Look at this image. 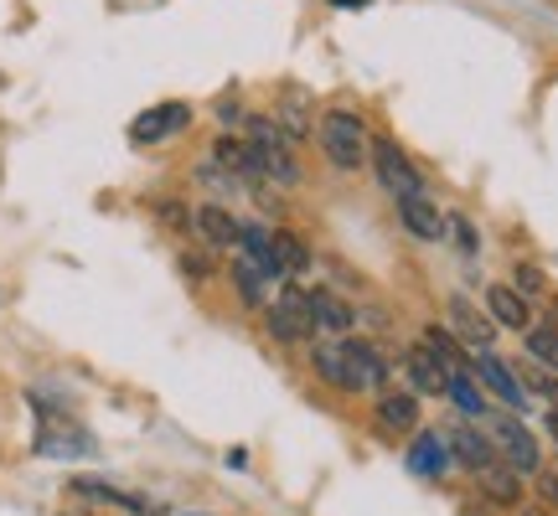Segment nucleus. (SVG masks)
I'll use <instances>...</instances> for the list:
<instances>
[{"label":"nucleus","mask_w":558,"mask_h":516,"mask_svg":"<svg viewBox=\"0 0 558 516\" xmlns=\"http://www.w3.org/2000/svg\"><path fill=\"white\" fill-rule=\"evenodd\" d=\"M269 336L275 341H311L316 336V316H311V295L300 290V284H279L275 299H269Z\"/></svg>","instance_id":"obj_3"},{"label":"nucleus","mask_w":558,"mask_h":516,"mask_svg":"<svg viewBox=\"0 0 558 516\" xmlns=\"http://www.w3.org/2000/svg\"><path fill=\"white\" fill-rule=\"evenodd\" d=\"M418 346H424V352H435V357L445 361L450 372H460V367H471V361H465V352H460V346H456V336H450V331H439V325H429Z\"/></svg>","instance_id":"obj_22"},{"label":"nucleus","mask_w":558,"mask_h":516,"mask_svg":"<svg viewBox=\"0 0 558 516\" xmlns=\"http://www.w3.org/2000/svg\"><path fill=\"white\" fill-rule=\"evenodd\" d=\"M233 284H239V295L248 299V305H269V299H275V290H279V279L269 274L264 263H254L248 254L233 258Z\"/></svg>","instance_id":"obj_10"},{"label":"nucleus","mask_w":558,"mask_h":516,"mask_svg":"<svg viewBox=\"0 0 558 516\" xmlns=\"http://www.w3.org/2000/svg\"><path fill=\"white\" fill-rule=\"evenodd\" d=\"M512 290H518V295H538L543 274H538V269H518V284H512Z\"/></svg>","instance_id":"obj_25"},{"label":"nucleus","mask_w":558,"mask_h":516,"mask_svg":"<svg viewBox=\"0 0 558 516\" xmlns=\"http://www.w3.org/2000/svg\"><path fill=\"white\" fill-rule=\"evenodd\" d=\"M445 397L456 403L460 414L486 418V393L476 388V378H471V367H460V372H450V388H445Z\"/></svg>","instance_id":"obj_20"},{"label":"nucleus","mask_w":558,"mask_h":516,"mask_svg":"<svg viewBox=\"0 0 558 516\" xmlns=\"http://www.w3.org/2000/svg\"><path fill=\"white\" fill-rule=\"evenodd\" d=\"M378 423L393 434H409L418 423V397L414 393H383L378 397Z\"/></svg>","instance_id":"obj_17"},{"label":"nucleus","mask_w":558,"mask_h":516,"mask_svg":"<svg viewBox=\"0 0 558 516\" xmlns=\"http://www.w3.org/2000/svg\"><path fill=\"white\" fill-rule=\"evenodd\" d=\"M538 491L548 506H558V476H548V470H538Z\"/></svg>","instance_id":"obj_26"},{"label":"nucleus","mask_w":558,"mask_h":516,"mask_svg":"<svg viewBox=\"0 0 558 516\" xmlns=\"http://www.w3.org/2000/svg\"><path fill=\"white\" fill-rule=\"evenodd\" d=\"M94 444H88V434L83 429H52V423H41V434H37V455H88Z\"/></svg>","instance_id":"obj_18"},{"label":"nucleus","mask_w":558,"mask_h":516,"mask_svg":"<svg viewBox=\"0 0 558 516\" xmlns=\"http://www.w3.org/2000/svg\"><path fill=\"white\" fill-rule=\"evenodd\" d=\"M450 439H439V434H418L414 444H409V470L414 476H445L450 470Z\"/></svg>","instance_id":"obj_13"},{"label":"nucleus","mask_w":558,"mask_h":516,"mask_svg":"<svg viewBox=\"0 0 558 516\" xmlns=\"http://www.w3.org/2000/svg\"><path fill=\"white\" fill-rule=\"evenodd\" d=\"M192 222H197V233L213 243V248H239L243 222L233 218L228 207H213V201H207V207H197V212H192Z\"/></svg>","instance_id":"obj_11"},{"label":"nucleus","mask_w":558,"mask_h":516,"mask_svg":"<svg viewBox=\"0 0 558 516\" xmlns=\"http://www.w3.org/2000/svg\"><path fill=\"white\" fill-rule=\"evenodd\" d=\"M269 269L275 279H295L311 269V248L295 238V233H284V228H269Z\"/></svg>","instance_id":"obj_9"},{"label":"nucleus","mask_w":558,"mask_h":516,"mask_svg":"<svg viewBox=\"0 0 558 516\" xmlns=\"http://www.w3.org/2000/svg\"><path fill=\"white\" fill-rule=\"evenodd\" d=\"M450 325H456V336H465L471 346H492V336H497V320L481 316L471 299H450Z\"/></svg>","instance_id":"obj_14"},{"label":"nucleus","mask_w":558,"mask_h":516,"mask_svg":"<svg viewBox=\"0 0 558 516\" xmlns=\"http://www.w3.org/2000/svg\"><path fill=\"white\" fill-rule=\"evenodd\" d=\"M316 372L341 393H378L388 382V361L367 341H341V346H316Z\"/></svg>","instance_id":"obj_1"},{"label":"nucleus","mask_w":558,"mask_h":516,"mask_svg":"<svg viewBox=\"0 0 558 516\" xmlns=\"http://www.w3.org/2000/svg\"><path fill=\"white\" fill-rule=\"evenodd\" d=\"M192 124V109L186 103H156V109H145L135 124H130V139L135 145H160V139L181 135Z\"/></svg>","instance_id":"obj_6"},{"label":"nucleus","mask_w":558,"mask_h":516,"mask_svg":"<svg viewBox=\"0 0 558 516\" xmlns=\"http://www.w3.org/2000/svg\"><path fill=\"white\" fill-rule=\"evenodd\" d=\"M548 429H554V439H558V414H554V418H548Z\"/></svg>","instance_id":"obj_28"},{"label":"nucleus","mask_w":558,"mask_h":516,"mask_svg":"<svg viewBox=\"0 0 558 516\" xmlns=\"http://www.w3.org/2000/svg\"><path fill=\"white\" fill-rule=\"evenodd\" d=\"M476 476H481V491L492 501H501V506H518L522 501V486H518V470H512V465H497V459H492Z\"/></svg>","instance_id":"obj_19"},{"label":"nucleus","mask_w":558,"mask_h":516,"mask_svg":"<svg viewBox=\"0 0 558 516\" xmlns=\"http://www.w3.org/2000/svg\"><path fill=\"white\" fill-rule=\"evenodd\" d=\"M399 222L418 243H445V233H450V218L429 197H399Z\"/></svg>","instance_id":"obj_8"},{"label":"nucleus","mask_w":558,"mask_h":516,"mask_svg":"<svg viewBox=\"0 0 558 516\" xmlns=\"http://www.w3.org/2000/svg\"><path fill=\"white\" fill-rule=\"evenodd\" d=\"M450 233H456V243L465 248V254H476V248H481V243H476V228H471L465 218H450Z\"/></svg>","instance_id":"obj_24"},{"label":"nucleus","mask_w":558,"mask_h":516,"mask_svg":"<svg viewBox=\"0 0 558 516\" xmlns=\"http://www.w3.org/2000/svg\"><path fill=\"white\" fill-rule=\"evenodd\" d=\"M527 357L538 361V367H548V372H558V331H554V325L527 331Z\"/></svg>","instance_id":"obj_23"},{"label":"nucleus","mask_w":558,"mask_h":516,"mask_svg":"<svg viewBox=\"0 0 558 516\" xmlns=\"http://www.w3.org/2000/svg\"><path fill=\"white\" fill-rule=\"evenodd\" d=\"M471 378H476L481 388H492V393H497L501 403L512 408V414H522V408H527V393H522V382L512 378V372H507V361L492 357V352H481V357L471 361Z\"/></svg>","instance_id":"obj_7"},{"label":"nucleus","mask_w":558,"mask_h":516,"mask_svg":"<svg viewBox=\"0 0 558 516\" xmlns=\"http://www.w3.org/2000/svg\"><path fill=\"white\" fill-rule=\"evenodd\" d=\"M522 516H543V512H522Z\"/></svg>","instance_id":"obj_29"},{"label":"nucleus","mask_w":558,"mask_h":516,"mask_svg":"<svg viewBox=\"0 0 558 516\" xmlns=\"http://www.w3.org/2000/svg\"><path fill=\"white\" fill-rule=\"evenodd\" d=\"M486 316L497 320V325H507V331H527V295H518L512 284H492L486 290Z\"/></svg>","instance_id":"obj_12"},{"label":"nucleus","mask_w":558,"mask_h":516,"mask_svg":"<svg viewBox=\"0 0 558 516\" xmlns=\"http://www.w3.org/2000/svg\"><path fill=\"white\" fill-rule=\"evenodd\" d=\"M450 455H456L465 470H486V465L497 459V444H492V434H481V429H456V434H450Z\"/></svg>","instance_id":"obj_15"},{"label":"nucleus","mask_w":558,"mask_h":516,"mask_svg":"<svg viewBox=\"0 0 558 516\" xmlns=\"http://www.w3.org/2000/svg\"><path fill=\"white\" fill-rule=\"evenodd\" d=\"M320 145H326L331 165L357 171L362 160H367V150H373V135H367L362 114H352V109H331V114L320 120Z\"/></svg>","instance_id":"obj_2"},{"label":"nucleus","mask_w":558,"mask_h":516,"mask_svg":"<svg viewBox=\"0 0 558 516\" xmlns=\"http://www.w3.org/2000/svg\"><path fill=\"white\" fill-rule=\"evenodd\" d=\"M311 316H316L320 331H352V320H357L331 290H311Z\"/></svg>","instance_id":"obj_21"},{"label":"nucleus","mask_w":558,"mask_h":516,"mask_svg":"<svg viewBox=\"0 0 558 516\" xmlns=\"http://www.w3.org/2000/svg\"><path fill=\"white\" fill-rule=\"evenodd\" d=\"M337 11H362V5H373V0H331Z\"/></svg>","instance_id":"obj_27"},{"label":"nucleus","mask_w":558,"mask_h":516,"mask_svg":"<svg viewBox=\"0 0 558 516\" xmlns=\"http://www.w3.org/2000/svg\"><path fill=\"white\" fill-rule=\"evenodd\" d=\"M403 367H409V378H414L418 393H445V388H450V367H445L435 352H424V346H414Z\"/></svg>","instance_id":"obj_16"},{"label":"nucleus","mask_w":558,"mask_h":516,"mask_svg":"<svg viewBox=\"0 0 558 516\" xmlns=\"http://www.w3.org/2000/svg\"><path fill=\"white\" fill-rule=\"evenodd\" d=\"M492 444L507 455V465L518 476H538V439L527 434L518 418H492Z\"/></svg>","instance_id":"obj_5"},{"label":"nucleus","mask_w":558,"mask_h":516,"mask_svg":"<svg viewBox=\"0 0 558 516\" xmlns=\"http://www.w3.org/2000/svg\"><path fill=\"white\" fill-rule=\"evenodd\" d=\"M367 160L378 165V181L388 186V197H424V176H418V165L399 150V139H373V150Z\"/></svg>","instance_id":"obj_4"}]
</instances>
